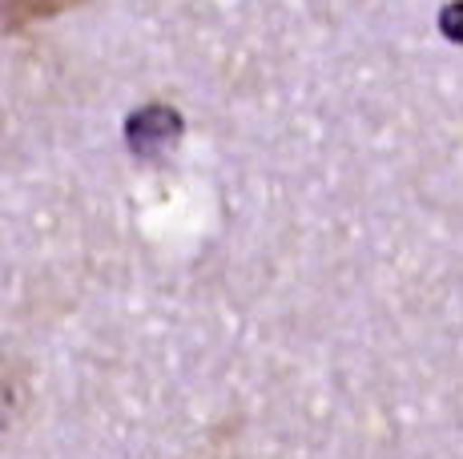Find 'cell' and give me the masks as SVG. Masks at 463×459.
I'll use <instances>...</instances> for the list:
<instances>
[{
	"instance_id": "1",
	"label": "cell",
	"mask_w": 463,
	"mask_h": 459,
	"mask_svg": "<svg viewBox=\"0 0 463 459\" xmlns=\"http://www.w3.org/2000/svg\"><path fill=\"white\" fill-rule=\"evenodd\" d=\"M185 134V121L182 113L174 109V105H141V109H133L126 117V145L133 157H141V162H154V157L169 154V149L182 141Z\"/></svg>"
},
{
	"instance_id": "2",
	"label": "cell",
	"mask_w": 463,
	"mask_h": 459,
	"mask_svg": "<svg viewBox=\"0 0 463 459\" xmlns=\"http://www.w3.org/2000/svg\"><path fill=\"white\" fill-rule=\"evenodd\" d=\"M73 0H5V24L8 29H21L24 21H44V16L61 13Z\"/></svg>"
},
{
	"instance_id": "3",
	"label": "cell",
	"mask_w": 463,
	"mask_h": 459,
	"mask_svg": "<svg viewBox=\"0 0 463 459\" xmlns=\"http://www.w3.org/2000/svg\"><path fill=\"white\" fill-rule=\"evenodd\" d=\"M439 33L451 45H463V0H448L439 8Z\"/></svg>"
}]
</instances>
